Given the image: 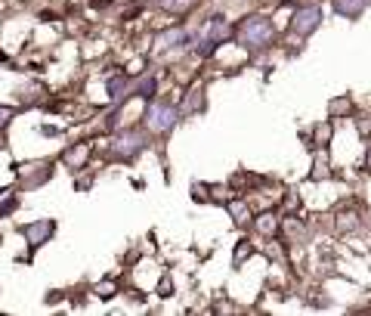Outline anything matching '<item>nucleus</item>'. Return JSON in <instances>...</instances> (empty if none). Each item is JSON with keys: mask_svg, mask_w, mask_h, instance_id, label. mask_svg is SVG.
Masks as SVG:
<instances>
[{"mask_svg": "<svg viewBox=\"0 0 371 316\" xmlns=\"http://www.w3.org/2000/svg\"><path fill=\"white\" fill-rule=\"evenodd\" d=\"M232 37L241 43V47L260 50V47H269L272 43L276 25H272V19H266V16H247L238 22V28L232 31Z\"/></svg>", "mask_w": 371, "mask_h": 316, "instance_id": "obj_1", "label": "nucleus"}, {"mask_svg": "<svg viewBox=\"0 0 371 316\" xmlns=\"http://www.w3.org/2000/svg\"><path fill=\"white\" fill-rule=\"evenodd\" d=\"M177 121H179V109L173 103H148V109H146V115H142V124H146V130L148 134H158V136H164V134H170L173 127H177Z\"/></svg>", "mask_w": 371, "mask_h": 316, "instance_id": "obj_2", "label": "nucleus"}, {"mask_svg": "<svg viewBox=\"0 0 371 316\" xmlns=\"http://www.w3.org/2000/svg\"><path fill=\"white\" fill-rule=\"evenodd\" d=\"M232 37V28H229V22L223 16H210L207 22L201 25V31H198V43H195V53L201 56H210L214 53L216 43L229 41Z\"/></svg>", "mask_w": 371, "mask_h": 316, "instance_id": "obj_3", "label": "nucleus"}, {"mask_svg": "<svg viewBox=\"0 0 371 316\" xmlns=\"http://www.w3.org/2000/svg\"><path fill=\"white\" fill-rule=\"evenodd\" d=\"M146 149V134L142 130H124V134H117L115 140L109 143V155L111 158H136V155Z\"/></svg>", "mask_w": 371, "mask_h": 316, "instance_id": "obj_4", "label": "nucleus"}, {"mask_svg": "<svg viewBox=\"0 0 371 316\" xmlns=\"http://www.w3.org/2000/svg\"><path fill=\"white\" fill-rule=\"evenodd\" d=\"M319 25H322V6H315V3L300 6V10L294 12V19H291V31L300 37H309Z\"/></svg>", "mask_w": 371, "mask_h": 316, "instance_id": "obj_5", "label": "nucleus"}, {"mask_svg": "<svg viewBox=\"0 0 371 316\" xmlns=\"http://www.w3.org/2000/svg\"><path fill=\"white\" fill-rule=\"evenodd\" d=\"M53 233H56V223L53 220H34V223H28V227H22V235L28 239L31 248H41L43 242L53 239Z\"/></svg>", "mask_w": 371, "mask_h": 316, "instance_id": "obj_6", "label": "nucleus"}, {"mask_svg": "<svg viewBox=\"0 0 371 316\" xmlns=\"http://www.w3.org/2000/svg\"><path fill=\"white\" fill-rule=\"evenodd\" d=\"M186 41H189V37H186V31H183V28L161 31L158 41H155V53H167V50H173V47H183Z\"/></svg>", "mask_w": 371, "mask_h": 316, "instance_id": "obj_7", "label": "nucleus"}, {"mask_svg": "<svg viewBox=\"0 0 371 316\" xmlns=\"http://www.w3.org/2000/svg\"><path fill=\"white\" fill-rule=\"evenodd\" d=\"M365 6H368V0H334V10L346 19H359Z\"/></svg>", "mask_w": 371, "mask_h": 316, "instance_id": "obj_8", "label": "nucleus"}, {"mask_svg": "<svg viewBox=\"0 0 371 316\" xmlns=\"http://www.w3.org/2000/svg\"><path fill=\"white\" fill-rule=\"evenodd\" d=\"M226 208H229V214H232V220L238 223V227H247V223H251V208H247V202H241V198H232Z\"/></svg>", "mask_w": 371, "mask_h": 316, "instance_id": "obj_9", "label": "nucleus"}, {"mask_svg": "<svg viewBox=\"0 0 371 316\" xmlns=\"http://www.w3.org/2000/svg\"><path fill=\"white\" fill-rule=\"evenodd\" d=\"M127 74H115V78H109V96L115 99V103H121V96H124V90H127Z\"/></svg>", "mask_w": 371, "mask_h": 316, "instance_id": "obj_10", "label": "nucleus"}, {"mask_svg": "<svg viewBox=\"0 0 371 316\" xmlns=\"http://www.w3.org/2000/svg\"><path fill=\"white\" fill-rule=\"evenodd\" d=\"M192 3H195V0H161V10H167V12H173V16H179V12L192 10Z\"/></svg>", "mask_w": 371, "mask_h": 316, "instance_id": "obj_11", "label": "nucleus"}, {"mask_svg": "<svg viewBox=\"0 0 371 316\" xmlns=\"http://www.w3.org/2000/svg\"><path fill=\"white\" fill-rule=\"evenodd\" d=\"M155 87H158V81L148 74V78H142L139 84H136V96H142V99H152L155 96Z\"/></svg>", "mask_w": 371, "mask_h": 316, "instance_id": "obj_12", "label": "nucleus"}, {"mask_svg": "<svg viewBox=\"0 0 371 316\" xmlns=\"http://www.w3.org/2000/svg\"><path fill=\"white\" fill-rule=\"evenodd\" d=\"M74 149H78V152H68V155H65V161H68V165H71V167H78L80 161H84L90 152H87V146H74Z\"/></svg>", "mask_w": 371, "mask_h": 316, "instance_id": "obj_13", "label": "nucleus"}, {"mask_svg": "<svg viewBox=\"0 0 371 316\" xmlns=\"http://www.w3.org/2000/svg\"><path fill=\"white\" fill-rule=\"evenodd\" d=\"M272 229H276V217L263 214V217H260V233H272Z\"/></svg>", "mask_w": 371, "mask_h": 316, "instance_id": "obj_14", "label": "nucleus"}, {"mask_svg": "<svg viewBox=\"0 0 371 316\" xmlns=\"http://www.w3.org/2000/svg\"><path fill=\"white\" fill-rule=\"evenodd\" d=\"M10 121H12V109H6V105H0V130H3Z\"/></svg>", "mask_w": 371, "mask_h": 316, "instance_id": "obj_15", "label": "nucleus"}, {"mask_svg": "<svg viewBox=\"0 0 371 316\" xmlns=\"http://www.w3.org/2000/svg\"><path fill=\"white\" fill-rule=\"evenodd\" d=\"M340 112H350V103H344V99H340V103H331V115H340Z\"/></svg>", "mask_w": 371, "mask_h": 316, "instance_id": "obj_16", "label": "nucleus"}, {"mask_svg": "<svg viewBox=\"0 0 371 316\" xmlns=\"http://www.w3.org/2000/svg\"><path fill=\"white\" fill-rule=\"evenodd\" d=\"M365 161H368V167H371V149H368V155H365Z\"/></svg>", "mask_w": 371, "mask_h": 316, "instance_id": "obj_17", "label": "nucleus"}, {"mask_svg": "<svg viewBox=\"0 0 371 316\" xmlns=\"http://www.w3.org/2000/svg\"><path fill=\"white\" fill-rule=\"evenodd\" d=\"M368 3H371V0H368Z\"/></svg>", "mask_w": 371, "mask_h": 316, "instance_id": "obj_18", "label": "nucleus"}]
</instances>
